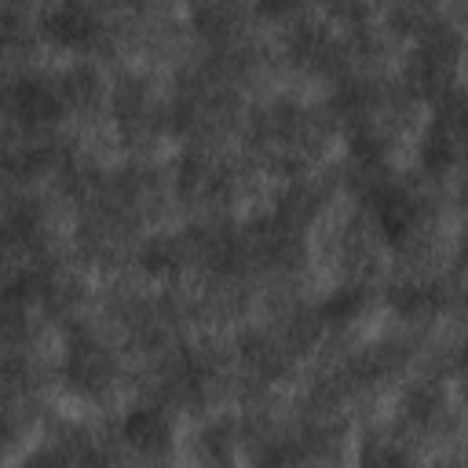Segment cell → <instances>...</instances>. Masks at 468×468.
Returning a JSON list of instances; mask_svg holds the SVG:
<instances>
[{
	"label": "cell",
	"mask_w": 468,
	"mask_h": 468,
	"mask_svg": "<svg viewBox=\"0 0 468 468\" xmlns=\"http://www.w3.org/2000/svg\"><path fill=\"white\" fill-rule=\"evenodd\" d=\"M136 421L143 425V428H136V425L129 421V439H132L136 446H154V443H161V439H165V432H168V428H165V421H161L154 410H139V414H136Z\"/></svg>",
	"instance_id": "6da1fadb"
}]
</instances>
